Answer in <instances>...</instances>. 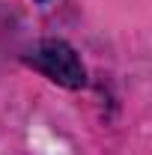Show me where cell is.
Segmentation results:
<instances>
[{
    "mask_svg": "<svg viewBox=\"0 0 152 155\" xmlns=\"http://www.w3.org/2000/svg\"><path fill=\"white\" fill-rule=\"evenodd\" d=\"M27 63L42 72L45 78H51L60 87H69L78 90L87 84V72H84V63L78 60V54L60 39H45L42 45H36V51L27 57Z\"/></svg>",
    "mask_w": 152,
    "mask_h": 155,
    "instance_id": "1",
    "label": "cell"
}]
</instances>
